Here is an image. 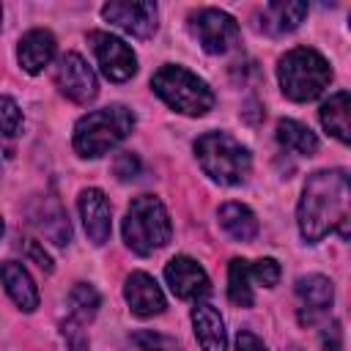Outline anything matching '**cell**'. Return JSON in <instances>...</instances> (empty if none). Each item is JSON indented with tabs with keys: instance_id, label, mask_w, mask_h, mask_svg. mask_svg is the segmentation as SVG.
Returning <instances> with one entry per match:
<instances>
[{
	"instance_id": "obj_11",
	"label": "cell",
	"mask_w": 351,
	"mask_h": 351,
	"mask_svg": "<svg viewBox=\"0 0 351 351\" xmlns=\"http://www.w3.org/2000/svg\"><path fill=\"white\" fill-rule=\"evenodd\" d=\"M165 280L170 285V291L178 296V299H189V302H197L203 296L211 293V282H208V274L203 271V266L186 255H176L167 266H165Z\"/></svg>"
},
{
	"instance_id": "obj_2",
	"label": "cell",
	"mask_w": 351,
	"mask_h": 351,
	"mask_svg": "<svg viewBox=\"0 0 351 351\" xmlns=\"http://www.w3.org/2000/svg\"><path fill=\"white\" fill-rule=\"evenodd\" d=\"M134 129V112L123 104H110L82 115L74 123V151L82 159H99L123 143Z\"/></svg>"
},
{
	"instance_id": "obj_5",
	"label": "cell",
	"mask_w": 351,
	"mask_h": 351,
	"mask_svg": "<svg viewBox=\"0 0 351 351\" xmlns=\"http://www.w3.org/2000/svg\"><path fill=\"white\" fill-rule=\"evenodd\" d=\"M151 88L170 110L189 118H200L214 107V93L208 82L176 63L159 66L151 77Z\"/></svg>"
},
{
	"instance_id": "obj_28",
	"label": "cell",
	"mask_w": 351,
	"mask_h": 351,
	"mask_svg": "<svg viewBox=\"0 0 351 351\" xmlns=\"http://www.w3.org/2000/svg\"><path fill=\"white\" fill-rule=\"evenodd\" d=\"M60 335H63V340H66L69 351H90V340H88V335H85L82 324H80V321H74L71 315L60 324Z\"/></svg>"
},
{
	"instance_id": "obj_25",
	"label": "cell",
	"mask_w": 351,
	"mask_h": 351,
	"mask_svg": "<svg viewBox=\"0 0 351 351\" xmlns=\"http://www.w3.org/2000/svg\"><path fill=\"white\" fill-rule=\"evenodd\" d=\"M99 304H101V296L90 282H77L69 291V315L80 324L90 321L99 313Z\"/></svg>"
},
{
	"instance_id": "obj_33",
	"label": "cell",
	"mask_w": 351,
	"mask_h": 351,
	"mask_svg": "<svg viewBox=\"0 0 351 351\" xmlns=\"http://www.w3.org/2000/svg\"><path fill=\"white\" fill-rule=\"evenodd\" d=\"M3 230H5V225H3V217H0V236H3Z\"/></svg>"
},
{
	"instance_id": "obj_21",
	"label": "cell",
	"mask_w": 351,
	"mask_h": 351,
	"mask_svg": "<svg viewBox=\"0 0 351 351\" xmlns=\"http://www.w3.org/2000/svg\"><path fill=\"white\" fill-rule=\"evenodd\" d=\"M219 228L236 241H252L258 236V217L244 203H225L217 211Z\"/></svg>"
},
{
	"instance_id": "obj_3",
	"label": "cell",
	"mask_w": 351,
	"mask_h": 351,
	"mask_svg": "<svg viewBox=\"0 0 351 351\" xmlns=\"http://www.w3.org/2000/svg\"><path fill=\"white\" fill-rule=\"evenodd\" d=\"M277 80L282 96L291 101H313L332 82L329 60L310 47H293L277 60Z\"/></svg>"
},
{
	"instance_id": "obj_17",
	"label": "cell",
	"mask_w": 351,
	"mask_h": 351,
	"mask_svg": "<svg viewBox=\"0 0 351 351\" xmlns=\"http://www.w3.org/2000/svg\"><path fill=\"white\" fill-rule=\"evenodd\" d=\"M0 282H3L5 293L11 296V302L22 313H33L38 307V288L22 263H16V261L0 263Z\"/></svg>"
},
{
	"instance_id": "obj_22",
	"label": "cell",
	"mask_w": 351,
	"mask_h": 351,
	"mask_svg": "<svg viewBox=\"0 0 351 351\" xmlns=\"http://www.w3.org/2000/svg\"><path fill=\"white\" fill-rule=\"evenodd\" d=\"M277 143L285 151H293V154H302V156H313L318 151L315 132H310V126H304L299 121H291V118H282L277 123Z\"/></svg>"
},
{
	"instance_id": "obj_23",
	"label": "cell",
	"mask_w": 351,
	"mask_h": 351,
	"mask_svg": "<svg viewBox=\"0 0 351 351\" xmlns=\"http://www.w3.org/2000/svg\"><path fill=\"white\" fill-rule=\"evenodd\" d=\"M22 110L11 96H0V159H11L16 137L22 134Z\"/></svg>"
},
{
	"instance_id": "obj_24",
	"label": "cell",
	"mask_w": 351,
	"mask_h": 351,
	"mask_svg": "<svg viewBox=\"0 0 351 351\" xmlns=\"http://www.w3.org/2000/svg\"><path fill=\"white\" fill-rule=\"evenodd\" d=\"M228 296L239 307H252L255 293H252V277H250V261L233 258L228 266Z\"/></svg>"
},
{
	"instance_id": "obj_19",
	"label": "cell",
	"mask_w": 351,
	"mask_h": 351,
	"mask_svg": "<svg viewBox=\"0 0 351 351\" xmlns=\"http://www.w3.org/2000/svg\"><path fill=\"white\" fill-rule=\"evenodd\" d=\"M310 5L302 3V0H274V3H266L261 8V30L271 33V36H282V33H291L296 30L304 16H307Z\"/></svg>"
},
{
	"instance_id": "obj_8",
	"label": "cell",
	"mask_w": 351,
	"mask_h": 351,
	"mask_svg": "<svg viewBox=\"0 0 351 351\" xmlns=\"http://www.w3.org/2000/svg\"><path fill=\"white\" fill-rule=\"evenodd\" d=\"M88 41L93 47V55L99 60V69L101 74L110 80V82H126L134 77L137 71V55L132 52V47L112 36V33H104V30H90L88 33Z\"/></svg>"
},
{
	"instance_id": "obj_31",
	"label": "cell",
	"mask_w": 351,
	"mask_h": 351,
	"mask_svg": "<svg viewBox=\"0 0 351 351\" xmlns=\"http://www.w3.org/2000/svg\"><path fill=\"white\" fill-rule=\"evenodd\" d=\"M321 346H324V351H343V326H340V321H332L324 329Z\"/></svg>"
},
{
	"instance_id": "obj_29",
	"label": "cell",
	"mask_w": 351,
	"mask_h": 351,
	"mask_svg": "<svg viewBox=\"0 0 351 351\" xmlns=\"http://www.w3.org/2000/svg\"><path fill=\"white\" fill-rule=\"evenodd\" d=\"M140 159L132 154V151H123V154H118V159H115V165H112V173L121 178V181H132V178H137L140 176Z\"/></svg>"
},
{
	"instance_id": "obj_20",
	"label": "cell",
	"mask_w": 351,
	"mask_h": 351,
	"mask_svg": "<svg viewBox=\"0 0 351 351\" xmlns=\"http://www.w3.org/2000/svg\"><path fill=\"white\" fill-rule=\"evenodd\" d=\"M318 115H321V126H324L335 140H340L343 145L351 140V99H348L346 90L332 93V96L321 104Z\"/></svg>"
},
{
	"instance_id": "obj_1",
	"label": "cell",
	"mask_w": 351,
	"mask_h": 351,
	"mask_svg": "<svg viewBox=\"0 0 351 351\" xmlns=\"http://www.w3.org/2000/svg\"><path fill=\"white\" fill-rule=\"evenodd\" d=\"M348 200H351V184L346 170H315L313 176H307L296 206V222L302 239L307 244H315L332 230L348 239V222H351Z\"/></svg>"
},
{
	"instance_id": "obj_6",
	"label": "cell",
	"mask_w": 351,
	"mask_h": 351,
	"mask_svg": "<svg viewBox=\"0 0 351 351\" xmlns=\"http://www.w3.org/2000/svg\"><path fill=\"white\" fill-rule=\"evenodd\" d=\"M173 236L170 214L154 195H140L129 203L123 217V241L137 255H154Z\"/></svg>"
},
{
	"instance_id": "obj_32",
	"label": "cell",
	"mask_w": 351,
	"mask_h": 351,
	"mask_svg": "<svg viewBox=\"0 0 351 351\" xmlns=\"http://www.w3.org/2000/svg\"><path fill=\"white\" fill-rule=\"evenodd\" d=\"M236 351H269V348L263 346V340H261L258 335H252V332H239V337H236Z\"/></svg>"
},
{
	"instance_id": "obj_16",
	"label": "cell",
	"mask_w": 351,
	"mask_h": 351,
	"mask_svg": "<svg viewBox=\"0 0 351 351\" xmlns=\"http://www.w3.org/2000/svg\"><path fill=\"white\" fill-rule=\"evenodd\" d=\"M55 49H58L55 36H52L49 30L36 27V30H27V33L19 38L16 60H19V66H22L27 74H38V71H44V69L52 63Z\"/></svg>"
},
{
	"instance_id": "obj_4",
	"label": "cell",
	"mask_w": 351,
	"mask_h": 351,
	"mask_svg": "<svg viewBox=\"0 0 351 351\" xmlns=\"http://www.w3.org/2000/svg\"><path fill=\"white\" fill-rule=\"evenodd\" d=\"M195 156L203 173L222 186L244 184L252 170L250 151L228 132H206L195 140Z\"/></svg>"
},
{
	"instance_id": "obj_18",
	"label": "cell",
	"mask_w": 351,
	"mask_h": 351,
	"mask_svg": "<svg viewBox=\"0 0 351 351\" xmlns=\"http://www.w3.org/2000/svg\"><path fill=\"white\" fill-rule=\"evenodd\" d=\"M192 326L195 337L203 351H228V335H225V321L219 310L208 302H195L192 307Z\"/></svg>"
},
{
	"instance_id": "obj_26",
	"label": "cell",
	"mask_w": 351,
	"mask_h": 351,
	"mask_svg": "<svg viewBox=\"0 0 351 351\" xmlns=\"http://www.w3.org/2000/svg\"><path fill=\"white\" fill-rule=\"evenodd\" d=\"M132 343L137 346V351H181L173 337L159 335V332H151V329L134 332L132 335Z\"/></svg>"
},
{
	"instance_id": "obj_14",
	"label": "cell",
	"mask_w": 351,
	"mask_h": 351,
	"mask_svg": "<svg viewBox=\"0 0 351 351\" xmlns=\"http://www.w3.org/2000/svg\"><path fill=\"white\" fill-rule=\"evenodd\" d=\"M80 217H82V228H85L88 239L96 247H101L112 230V211H110L107 195L96 186L82 189L80 192Z\"/></svg>"
},
{
	"instance_id": "obj_10",
	"label": "cell",
	"mask_w": 351,
	"mask_h": 351,
	"mask_svg": "<svg viewBox=\"0 0 351 351\" xmlns=\"http://www.w3.org/2000/svg\"><path fill=\"white\" fill-rule=\"evenodd\" d=\"M101 16L121 27L123 33L134 36V38H148L156 33V19H159V8L156 3H148V0H140V3H104L101 5Z\"/></svg>"
},
{
	"instance_id": "obj_13",
	"label": "cell",
	"mask_w": 351,
	"mask_h": 351,
	"mask_svg": "<svg viewBox=\"0 0 351 351\" xmlns=\"http://www.w3.org/2000/svg\"><path fill=\"white\" fill-rule=\"evenodd\" d=\"M296 299H299V324H315L324 318L335 302L332 280L324 274H307L296 280Z\"/></svg>"
},
{
	"instance_id": "obj_7",
	"label": "cell",
	"mask_w": 351,
	"mask_h": 351,
	"mask_svg": "<svg viewBox=\"0 0 351 351\" xmlns=\"http://www.w3.org/2000/svg\"><path fill=\"white\" fill-rule=\"evenodd\" d=\"M189 33L208 55H222L239 41V22L219 8H197L189 14Z\"/></svg>"
},
{
	"instance_id": "obj_12",
	"label": "cell",
	"mask_w": 351,
	"mask_h": 351,
	"mask_svg": "<svg viewBox=\"0 0 351 351\" xmlns=\"http://www.w3.org/2000/svg\"><path fill=\"white\" fill-rule=\"evenodd\" d=\"M27 217H30V225L47 236L52 244L58 247H66L71 241V225H69V217L63 211V206L52 197V195H44V197H33L30 206H27Z\"/></svg>"
},
{
	"instance_id": "obj_34",
	"label": "cell",
	"mask_w": 351,
	"mask_h": 351,
	"mask_svg": "<svg viewBox=\"0 0 351 351\" xmlns=\"http://www.w3.org/2000/svg\"><path fill=\"white\" fill-rule=\"evenodd\" d=\"M0 25H3V5H0Z\"/></svg>"
},
{
	"instance_id": "obj_27",
	"label": "cell",
	"mask_w": 351,
	"mask_h": 351,
	"mask_svg": "<svg viewBox=\"0 0 351 351\" xmlns=\"http://www.w3.org/2000/svg\"><path fill=\"white\" fill-rule=\"evenodd\" d=\"M250 277L263 288H274L280 282V263L274 258H261L250 266Z\"/></svg>"
},
{
	"instance_id": "obj_30",
	"label": "cell",
	"mask_w": 351,
	"mask_h": 351,
	"mask_svg": "<svg viewBox=\"0 0 351 351\" xmlns=\"http://www.w3.org/2000/svg\"><path fill=\"white\" fill-rule=\"evenodd\" d=\"M25 252H27V258H30L38 269H44V271H52V269H55V266H52V258L47 255V250H44L38 241L27 239V241H25Z\"/></svg>"
},
{
	"instance_id": "obj_9",
	"label": "cell",
	"mask_w": 351,
	"mask_h": 351,
	"mask_svg": "<svg viewBox=\"0 0 351 351\" xmlns=\"http://www.w3.org/2000/svg\"><path fill=\"white\" fill-rule=\"evenodd\" d=\"M55 85L60 88L63 96H69L77 104H88L96 99L99 93V82L93 69L88 66V60L77 52H66L60 55L58 66H55Z\"/></svg>"
},
{
	"instance_id": "obj_15",
	"label": "cell",
	"mask_w": 351,
	"mask_h": 351,
	"mask_svg": "<svg viewBox=\"0 0 351 351\" xmlns=\"http://www.w3.org/2000/svg\"><path fill=\"white\" fill-rule=\"evenodd\" d=\"M123 299L129 304V310L137 315V318H151V315H159L167 302H165V293L162 288L156 285V280L145 271H132L123 282Z\"/></svg>"
}]
</instances>
